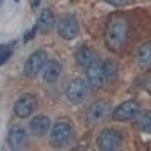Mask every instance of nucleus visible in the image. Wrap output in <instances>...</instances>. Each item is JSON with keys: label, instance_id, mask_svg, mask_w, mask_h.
Returning a JSON list of instances; mask_svg holds the SVG:
<instances>
[{"label": "nucleus", "instance_id": "f257e3e1", "mask_svg": "<svg viewBox=\"0 0 151 151\" xmlns=\"http://www.w3.org/2000/svg\"><path fill=\"white\" fill-rule=\"evenodd\" d=\"M129 33V22L121 14L110 16L105 30V42L113 52H119L125 45Z\"/></svg>", "mask_w": 151, "mask_h": 151}, {"label": "nucleus", "instance_id": "f03ea898", "mask_svg": "<svg viewBox=\"0 0 151 151\" xmlns=\"http://www.w3.org/2000/svg\"><path fill=\"white\" fill-rule=\"evenodd\" d=\"M73 135V129L70 125L59 122L55 124L51 130L49 143L54 147H64L71 142Z\"/></svg>", "mask_w": 151, "mask_h": 151}, {"label": "nucleus", "instance_id": "7ed1b4c3", "mask_svg": "<svg viewBox=\"0 0 151 151\" xmlns=\"http://www.w3.org/2000/svg\"><path fill=\"white\" fill-rule=\"evenodd\" d=\"M122 134L115 129H105L97 138V147L103 151L117 150L122 147Z\"/></svg>", "mask_w": 151, "mask_h": 151}, {"label": "nucleus", "instance_id": "20e7f679", "mask_svg": "<svg viewBox=\"0 0 151 151\" xmlns=\"http://www.w3.org/2000/svg\"><path fill=\"white\" fill-rule=\"evenodd\" d=\"M66 94L71 103L75 105L81 104L88 96V85L82 78H76L68 85Z\"/></svg>", "mask_w": 151, "mask_h": 151}, {"label": "nucleus", "instance_id": "39448f33", "mask_svg": "<svg viewBox=\"0 0 151 151\" xmlns=\"http://www.w3.org/2000/svg\"><path fill=\"white\" fill-rule=\"evenodd\" d=\"M110 113V103L106 100H98L89 106L86 114V119L90 125H98L108 117Z\"/></svg>", "mask_w": 151, "mask_h": 151}, {"label": "nucleus", "instance_id": "423d86ee", "mask_svg": "<svg viewBox=\"0 0 151 151\" xmlns=\"http://www.w3.org/2000/svg\"><path fill=\"white\" fill-rule=\"evenodd\" d=\"M141 106L138 102L129 100L119 105L113 113V119L117 122H128L138 116Z\"/></svg>", "mask_w": 151, "mask_h": 151}, {"label": "nucleus", "instance_id": "0eeeda50", "mask_svg": "<svg viewBox=\"0 0 151 151\" xmlns=\"http://www.w3.org/2000/svg\"><path fill=\"white\" fill-rule=\"evenodd\" d=\"M37 98L32 94H25L17 100L14 106V112L18 118L27 119L36 110Z\"/></svg>", "mask_w": 151, "mask_h": 151}, {"label": "nucleus", "instance_id": "6e6552de", "mask_svg": "<svg viewBox=\"0 0 151 151\" xmlns=\"http://www.w3.org/2000/svg\"><path fill=\"white\" fill-rule=\"evenodd\" d=\"M48 60V54L42 49L36 50L27 60L24 65V73L34 76L42 70Z\"/></svg>", "mask_w": 151, "mask_h": 151}, {"label": "nucleus", "instance_id": "1a4fd4ad", "mask_svg": "<svg viewBox=\"0 0 151 151\" xmlns=\"http://www.w3.org/2000/svg\"><path fill=\"white\" fill-rule=\"evenodd\" d=\"M79 24L77 18L73 15H67L60 20L58 25V33L64 40L70 41L77 36Z\"/></svg>", "mask_w": 151, "mask_h": 151}, {"label": "nucleus", "instance_id": "9d476101", "mask_svg": "<svg viewBox=\"0 0 151 151\" xmlns=\"http://www.w3.org/2000/svg\"><path fill=\"white\" fill-rule=\"evenodd\" d=\"M86 70L88 83L92 87L99 88L105 84L106 79L104 70L103 64L98 58L88 66Z\"/></svg>", "mask_w": 151, "mask_h": 151}, {"label": "nucleus", "instance_id": "9b49d317", "mask_svg": "<svg viewBox=\"0 0 151 151\" xmlns=\"http://www.w3.org/2000/svg\"><path fill=\"white\" fill-rule=\"evenodd\" d=\"M51 119L45 115H38L33 118L29 123V130L31 134L42 137L48 132L51 128Z\"/></svg>", "mask_w": 151, "mask_h": 151}, {"label": "nucleus", "instance_id": "f8f14e48", "mask_svg": "<svg viewBox=\"0 0 151 151\" xmlns=\"http://www.w3.org/2000/svg\"><path fill=\"white\" fill-rule=\"evenodd\" d=\"M8 142L12 150L22 149L27 142V134L25 130L19 125L12 126L9 132Z\"/></svg>", "mask_w": 151, "mask_h": 151}, {"label": "nucleus", "instance_id": "ddd939ff", "mask_svg": "<svg viewBox=\"0 0 151 151\" xmlns=\"http://www.w3.org/2000/svg\"><path fill=\"white\" fill-rule=\"evenodd\" d=\"M55 24V17L53 12L50 9H44L38 17L35 27L38 33L46 34L53 28Z\"/></svg>", "mask_w": 151, "mask_h": 151}, {"label": "nucleus", "instance_id": "4468645a", "mask_svg": "<svg viewBox=\"0 0 151 151\" xmlns=\"http://www.w3.org/2000/svg\"><path fill=\"white\" fill-rule=\"evenodd\" d=\"M61 70V65L58 60H48L42 69L43 80L47 83H55L60 77Z\"/></svg>", "mask_w": 151, "mask_h": 151}, {"label": "nucleus", "instance_id": "2eb2a0df", "mask_svg": "<svg viewBox=\"0 0 151 151\" xmlns=\"http://www.w3.org/2000/svg\"><path fill=\"white\" fill-rule=\"evenodd\" d=\"M136 60L141 69L147 68L151 65V41L144 43L137 50Z\"/></svg>", "mask_w": 151, "mask_h": 151}, {"label": "nucleus", "instance_id": "dca6fc26", "mask_svg": "<svg viewBox=\"0 0 151 151\" xmlns=\"http://www.w3.org/2000/svg\"><path fill=\"white\" fill-rule=\"evenodd\" d=\"M98 58V57L95 55V53L87 47H82L79 48L76 55V60L77 63L84 68H86Z\"/></svg>", "mask_w": 151, "mask_h": 151}, {"label": "nucleus", "instance_id": "f3484780", "mask_svg": "<svg viewBox=\"0 0 151 151\" xmlns=\"http://www.w3.org/2000/svg\"><path fill=\"white\" fill-rule=\"evenodd\" d=\"M104 70L106 80L116 77L118 73V65L114 60H108L103 64Z\"/></svg>", "mask_w": 151, "mask_h": 151}, {"label": "nucleus", "instance_id": "a211bd4d", "mask_svg": "<svg viewBox=\"0 0 151 151\" xmlns=\"http://www.w3.org/2000/svg\"><path fill=\"white\" fill-rule=\"evenodd\" d=\"M138 125L143 132L151 134V112L148 111L143 113L139 119Z\"/></svg>", "mask_w": 151, "mask_h": 151}, {"label": "nucleus", "instance_id": "6ab92c4d", "mask_svg": "<svg viewBox=\"0 0 151 151\" xmlns=\"http://www.w3.org/2000/svg\"><path fill=\"white\" fill-rule=\"evenodd\" d=\"M12 55V45H0V67L7 62Z\"/></svg>", "mask_w": 151, "mask_h": 151}, {"label": "nucleus", "instance_id": "aec40b11", "mask_svg": "<svg viewBox=\"0 0 151 151\" xmlns=\"http://www.w3.org/2000/svg\"><path fill=\"white\" fill-rule=\"evenodd\" d=\"M38 33L37 29H36V27L34 25L30 30L27 32V33H25V35H24V43H27L28 42L31 41V40H33L35 38V36H36V33Z\"/></svg>", "mask_w": 151, "mask_h": 151}, {"label": "nucleus", "instance_id": "412c9836", "mask_svg": "<svg viewBox=\"0 0 151 151\" xmlns=\"http://www.w3.org/2000/svg\"><path fill=\"white\" fill-rule=\"evenodd\" d=\"M105 1L114 7H121L126 5L129 0H105Z\"/></svg>", "mask_w": 151, "mask_h": 151}, {"label": "nucleus", "instance_id": "4be33fe9", "mask_svg": "<svg viewBox=\"0 0 151 151\" xmlns=\"http://www.w3.org/2000/svg\"><path fill=\"white\" fill-rule=\"evenodd\" d=\"M42 0H33V6L34 8L38 7L40 5L41 2Z\"/></svg>", "mask_w": 151, "mask_h": 151}, {"label": "nucleus", "instance_id": "5701e85b", "mask_svg": "<svg viewBox=\"0 0 151 151\" xmlns=\"http://www.w3.org/2000/svg\"><path fill=\"white\" fill-rule=\"evenodd\" d=\"M4 2H5V0H0V7L3 5Z\"/></svg>", "mask_w": 151, "mask_h": 151}, {"label": "nucleus", "instance_id": "b1692460", "mask_svg": "<svg viewBox=\"0 0 151 151\" xmlns=\"http://www.w3.org/2000/svg\"><path fill=\"white\" fill-rule=\"evenodd\" d=\"M20 1H21V0H14V2H19Z\"/></svg>", "mask_w": 151, "mask_h": 151}]
</instances>
